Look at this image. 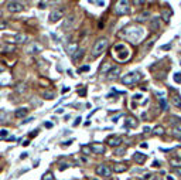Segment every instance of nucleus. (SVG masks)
Returning <instances> with one entry per match:
<instances>
[{"mask_svg": "<svg viewBox=\"0 0 181 180\" xmlns=\"http://www.w3.org/2000/svg\"><path fill=\"white\" fill-rule=\"evenodd\" d=\"M125 35H126L132 43H140V41L144 38L146 31H144V29H140V27L132 26V27H129L127 30H125Z\"/></svg>", "mask_w": 181, "mask_h": 180, "instance_id": "1", "label": "nucleus"}, {"mask_svg": "<svg viewBox=\"0 0 181 180\" xmlns=\"http://www.w3.org/2000/svg\"><path fill=\"white\" fill-rule=\"evenodd\" d=\"M108 44H109L108 37H100V38H98V40L95 41L94 47H92L91 55H92L94 58H96V57H99V55H102V54L105 52V50L108 48Z\"/></svg>", "mask_w": 181, "mask_h": 180, "instance_id": "2", "label": "nucleus"}, {"mask_svg": "<svg viewBox=\"0 0 181 180\" xmlns=\"http://www.w3.org/2000/svg\"><path fill=\"white\" fill-rule=\"evenodd\" d=\"M115 51H116V57L119 61H126L129 57H130V50L127 48L123 43H119L115 46Z\"/></svg>", "mask_w": 181, "mask_h": 180, "instance_id": "3", "label": "nucleus"}, {"mask_svg": "<svg viewBox=\"0 0 181 180\" xmlns=\"http://www.w3.org/2000/svg\"><path fill=\"white\" fill-rule=\"evenodd\" d=\"M140 78H142V75H140L137 71H133V72H129V74L123 75V77L120 78V81H122V84H125V85H133V84H136V82L139 81Z\"/></svg>", "mask_w": 181, "mask_h": 180, "instance_id": "4", "label": "nucleus"}, {"mask_svg": "<svg viewBox=\"0 0 181 180\" xmlns=\"http://www.w3.org/2000/svg\"><path fill=\"white\" fill-rule=\"evenodd\" d=\"M116 12H117V14H120V16H123V14H129V13H130L129 1H126V0L119 1V3L116 4Z\"/></svg>", "mask_w": 181, "mask_h": 180, "instance_id": "5", "label": "nucleus"}, {"mask_svg": "<svg viewBox=\"0 0 181 180\" xmlns=\"http://www.w3.org/2000/svg\"><path fill=\"white\" fill-rule=\"evenodd\" d=\"M7 10L10 12V13H20V12H23V4L20 3V1H7Z\"/></svg>", "mask_w": 181, "mask_h": 180, "instance_id": "6", "label": "nucleus"}, {"mask_svg": "<svg viewBox=\"0 0 181 180\" xmlns=\"http://www.w3.org/2000/svg\"><path fill=\"white\" fill-rule=\"evenodd\" d=\"M96 175L103 176V177H110V175H112V169H110L108 164H99L98 167H96Z\"/></svg>", "mask_w": 181, "mask_h": 180, "instance_id": "7", "label": "nucleus"}, {"mask_svg": "<svg viewBox=\"0 0 181 180\" xmlns=\"http://www.w3.org/2000/svg\"><path fill=\"white\" fill-rule=\"evenodd\" d=\"M75 20H77L75 16H68L65 20H64V23H62V30H64V31H68L69 29H72L74 24H75Z\"/></svg>", "mask_w": 181, "mask_h": 180, "instance_id": "8", "label": "nucleus"}, {"mask_svg": "<svg viewBox=\"0 0 181 180\" xmlns=\"http://www.w3.org/2000/svg\"><path fill=\"white\" fill-rule=\"evenodd\" d=\"M106 143L110 145V146H119L122 143V138L119 135H110L106 138Z\"/></svg>", "mask_w": 181, "mask_h": 180, "instance_id": "9", "label": "nucleus"}, {"mask_svg": "<svg viewBox=\"0 0 181 180\" xmlns=\"http://www.w3.org/2000/svg\"><path fill=\"white\" fill-rule=\"evenodd\" d=\"M60 18H62V10H52L48 16L49 23H57Z\"/></svg>", "mask_w": 181, "mask_h": 180, "instance_id": "10", "label": "nucleus"}, {"mask_svg": "<svg viewBox=\"0 0 181 180\" xmlns=\"http://www.w3.org/2000/svg\"><path fill=\"white\" fill-rule=\"evenodd\" d=\"M91 152H94V153H96V155H103L105 153V146L103 145H100V143H92L91 145Z\"/></svg>", "mask_w": 181, "mask_h": 180, "instance_id": "11", "label": "nucleus"}, {"mask_svg": "<svg viewBox=\"0 0 181 180\" xmlns=\"http://www.w3.org/2000/svg\"><path fill=\"white\" fill-rule=\"evenodd\" d=\"M41 46L40 44H37V43H30V46L27 47V54H37V52H40L41 51Z\"/></svg>", "mask_w": 181, "mask_h": 180, "instance_id": "12", "label": "nucleus"}, {"mask_svg": "<svg viewBox=\"0 0 181 180\" xmlns=\"http://www.w3.org/2000/svg\"><path fill=\"white\" fill-rule=\"evenodd\" d=\"M133 159H134V162L136 163H139V164H143L144 162H146V155L144 153H140V152H136L134 155H133Z\"/></svg>", "mask_w": 181, "mask_h": 180, "instance_id": "13", "label": "nucleus"}, {"mask_svg": "<svg viewBox=\"0 0 181 180\" xmlns=\"http://www.w3.org/2000/svg\"><path fill=\"white\" fill-rule=\"evenodd\" d=\"M10 80H12V77H10V74H4V72H1L0 74V87H6L9 82H10Z\"/></svg>", "mask_w": 181, "mask_h": 180, "instance_id": "14", "label": "nucleus"}, {"mask_svg": "<svg viewBox=\"0 0 181 180\" xmlns=\"http://www.w3.org/2000/svg\"><path fill=\"white\" fill-rule=\"evenodd\" d=\"M119 74H120V67H113V68L108 72V77H109V80H115Z\"/></svg>", "mask_w": 181, "mask_h": 180, "instance_id": "15", "label": "nucleus"}, {"mask_svg": "<svg viewBox=\"0 0 181 180\" xmlns=\"http://www.w3.org/2000/svg\"><path fill=\"white\" fill-rule=\"evenodd\" d=\"M148 18H151V13L150 12H143V13H140L139 16H137V23H142V21H146Z\"/></svg>", "mask_w": 181, "mask_h": 180, "instance_id": "16", "label": "nucleus"}, {"mask_svg": "<svg viewBox=\"0 0 181 180\" xmlns=\"http://www.w3.org/2000/svg\"><path fill=\"white\" fill-rule=\"evenodd\" d=\"M14 50H16V47L12 46V44H3V46L0 47V52L6 54V52H13Z\"/></svg>", "mask_w": 181, "mask_h": 180, "instance_id": "17", "label": "nucleus"}, {"mask_svg": "<svg viewBox=\"0 0 181 180\" xmlns=\"http://www.w3.org/2000/svg\"><path fill=\"white\" fill-rule=\"evenodd\" d=\"M171 14H173V12H171V9H168V7H164V9L161 10V17H163L164 21H168Z\"/></svg>", "mask_w": 181, "mask_h": 180, "instance_id": "18", "label": "nucleus"}, {"mask_svg": "<svg viewBox=\"0 0 181 180\" xmlns=\"http://www.w3.org/2000/svg\"><path fill=\"white\" fill-rule=\"evenodd\" d=\"M77 50H78V44L77 43H71V44L66 46V52L71 54V55H74L77 52Z\"/></svg>", "mask_w": 181, "mask_h": 180, "instance_id": "19", "label": "nucleus"}, {"mask_svg": "<svg viewBox=\"0 0 181 180\" xmlns=\"http://www.w3.org/2000/svg\"><path fill=\"white\" fill-rule=\"evenodd\" d=\"M83 54H85V50L78 48V50H77V52H75V54L72 55V60H74L75 63H78V61H79V60H81V58L83 57Z\"/></svg>", "mask_w": 181, "mask_h": 180, "instance_id": "20", "label": "nucleus"}, {"mask_svg": "<svg viewBox=\"0 0 181 180\" xmlns=\"http://www.w3.org/2000/svg\"><path fill=\"white\" fill-rule=\"evenodd\" d=\"M151 30H153V31L160 30V18H159V17H154V18H153V21H151Z\"/></svg>", "mask_w": 181, "mask_h": 180, "instance_id": "21", "label": "nucleus"}, {"mask_svg": "<svg viewBox=\"0 0 181 180\" xmlns=\"http://www.w3.org/2000/svg\"><path fill=\"white\" fill-rule=\"evenodd\" d=\"M127 170V166L126 164H115L113 166V172L116 173H123V172H126Z\"/></svg>", "mask_w": 181, "mask_h": 180, "instance_id": "22", "label": "nucleus"}, {"mask_svg": "<svg viewBox=\"0 0 181 180\" xmlns=\"http://www.w3.org/2000/svg\"><path fill=\"white\" fill-rule=\"evenodd\" d=\"M14 40H16V43H26L27 40H28V37H27V34H16V37H14Z\"/></svg>", "mask_w": 181, "mask_h": 180, "instance_id": "23", "label": "nucleus"}, {"mask_svg": "<svg viewBox=\"0 0 181 180\" xmlns=\"http://www.w3.org/2000/svg\"><path fill=\"white\" fill-rule=\"evenodd\" d=\"M28 111H30L28 108H20V109H17L16 111V116L17 118H24L26 115L28 114Z\"/></svg>", "mask_w": 181, "mask_h": 180, "instance_id": "24", "label": "nucleus"}, {"mask_svg": "<svg viewBox=\"0 0 181 180\" xmlns=\"http://www.w3.org/2000/svg\"><path fill=\"white\" fill-rule=\"evenodd\" d=\"M113 67L110 65V63H103L102 64V67H100V72L102 74H105V72H108V71H110Z\"/></svg>", "mask_w": 181, "mask_h": 180, "instance_id": "25", "label": "nucleus"}, {"mask_svg": "<svg viewBox=\"0 0 181 180\" xmlns=\"http://www.w3.org/2000/svg\"><path fill=\"white\" fill-rule=\"evenodd\" d=\"M43 97L45 99H54L55 98V92H54V91H45V92L43 94Z\"/></svg>", "mask_w": 181, "mask_h": 180, "instance_id": "26", "label": "nucleus"}, {"mask_svg": "<svg viewBox=\"0 0 181 180\" xmlns=\"http://www.w3.org/2000/svg\"><path fill=\"white\" fill-rule=\"evenodd\" d=\"M127 126H132V128H136L137 126V122H134V118H127Z\"/></svg>", "mask_w": 181, "mask_h": 180, "instance_id": "27", "label": "nucleus"}, {"mask_svg": "<svg viewBox=\"0 0 181 180\" xmlns=\"http://www.w3.org/2000/svg\"><path fill=\"white\" fill-rule=\"evenodd\" d=\"M173 102H174V105H176V106H178V108H180V106H181V97H180V95H176V97L173 98Z\"/></svg>", "mask_w": 181, "mask_h": 180, "instance_id": "28", "label": "nucleus"}, {"mask_svg": "<svg viewBox=\"0 0 181 180\" xmlns=\"http://www.w3.org/2000/svg\"><path fill=\"white\" fill-rule=\"evenodd\" d=\"M125 153H126V149H125V147H120V149H116L115 150L116 156H123Z\"/></svg>", "mask_w": 181, "mask_h": 180, "instance_id": "29", "label": "nucleus"}, {"mask_svg": "<svg viewBox=\"0 0 181 180\" xmlns=\"http://www.w3.org/2000/svg\"><path fill=\"white\" fill-rule=\"evenodd\" d=\"M173 135L176 136V139H178V140H181V129H178V128H176V129H174V132H173Z\"/></svg>", "mask_w": 181, "mask_h": 180, "instance_id": "30", "label": "nucleus"}, {"mask_svg": "<svg viewBox=\"0 0 181 180\" xmlns=\"http://www.w3.org/2000/svg\"><path fill=\"white\" fill-rule=\"evenodd\" d=\"M157 40V37H154V38H151V40H148V43L146 44V51H148V50L151 48V46L154 44V41Z\"/></svg>", "mask_w": 181, "mask_h": 180, "instance_id": "31", "label": "nucleus"}, {"mask_svg": "<svg viewBox=\"0 0 181 180\" xmlns=\"http://www.w3.org/2000/svg\"><path fill=\"white\" fill-rule=\"evenodd\" d=\"M163 132H164V129H163V126H160V125L154 128V133H156V135H163Z\"/></svg>", "mask_w": 181, "mask_h": 180, "instance_id": "32", "label": "nucleus"}, {"mask_svg": "<svg viewBox=\"0 0 181 180\" xmlns=\"http://www.w3.org/2000/svg\"><path fill=\"white\" fill-rule=\"evenodd\" d=\"M174 81L177 82V84H180L181 82V72H176V74H174Z\"/></svg>", "mask_w": 181, "mask_h": 180, "instance_id": "33", "label": "nucleus"}, {"mask_svg": "<svg viewBox=\"0 0 181 180\" xmlns=\"http://www.w3.org/2000/svg\"><path fill=\"white\" fill-rule=\"evenodd\" d=\"M7 136H9V131H7V129H1V131H0V138H1V139H3V138H7Z\"/></svg>", "mask_w": 181, "mask_h": 180, "instance_id": "34", "label": "nucleus"}, {"mask_svg": "<svg viewBox=\"0 0 181 180\" xmlns=\"http://www.w3.org/2000/svg\"><path fill=\"white\" fill-rule=\"evenodd\" d=\"M160 106H161V109H167V101H165V99H160Z\"/></svg>", "mask_w": 181, "mask_h": 180, "instance_id": "35", "label": "nucleus"}, {"mask_svg": "<svg viewBox=\"0 0 181 180\" xmlns=\"http://www.w3.org/2000/svg\"><path fill=\"white\" fill-rule=\"evenodd\" d=\"M16 91H18V92H24V91H26V84H20L18 88H16Z\"/></svg>", "mask_w": 181, "mask_h": 180, "instance_id": "36", "label": "nucleus"}, {"mask_svg": "<svg viewBox=\"0 0 181 180\" xmlns=\"http://www.w3.org/2000/svg\"><path fill=\"white\" fill-rule=\"evenodd\" d=\"M52 179H54L52 173H45V175H44V177H43V180H52Z\"/></svg>", "mask_w": 181, "mask_h": 180, "instance_id": "37", "label": "nucleus"}, {"mask_svg": "<svg viewBox=\"0 0 181 180\" xmlns=\"http://www.w3.org/2000/svg\"><path fill=\"white\" fill-rule=\"evenodd\" d=\"M86 71H89V65H83L79 68V72H86Z\"/></svg>", "mask_w": 181, "mask_h": 180, "instance_id": "38", "label": "nucleus"}, {"mask_svg": "<svg viewBox=\"0 0 181 180\" xmlns=\"http://www.w3.org/2000/svg\"><path fill=\"white\" fill-rule=\"evenodd\" d=\"M38 7H40V9H45V7H47V3H45V1H40V3H38Z\"/></svg>", "mask_w": 181, "mask_h": 180, "instance_id": "39", "label": "nucleus"}, {"mask_svg": "<svg viewBox=\"0 0 181 180\" xmlns=\"http://www.w3.org/2000/svg\"><path fill=\"white\" fill-rule=\"evenodd\" d=\"M7 27V23L6 21H0V30H4Z\"/></svg>", "mask_w": 181, "mask_h": 180, "instance_id": "40", "label": "nucleus"}, {"mask_svg": "<svg viewBox=\"0 0 181 180\" xmlns=\"http://www.w3.org/2000/svg\"><path fill=\"white\" fill-rule=\"evenodd\" d=\"M82 150L85 153H91V146H82Z\"/></svg>", "mask_w": 181, "mask_h": 180, "instance_id": "41", "label": "nucleus"}, {"mask_svg": "<svg viewBox=\"0 0 181 180\" xmlns=\"http://www.w3.org/2000/svg\"><path fill=\"white\" fill-rule=\"evenodd\" d=\"M181 162L180 160H176V159H171V164H173V166H176V167H177V164H180Z\"/></svg>", "mask_w": 181, "mask_h": 180, "instance_id": "42", "label": "nucleus"}, {"mask_svg": "<svg viewBox=\"0 0 181 180\" xmlns=\"http://www.w3.org/2000/svg\"><path fill=\"white\" fill-rule=\"evenodd\" d=\"M81 121H82L81 118H77V119H75V122H74V126H78V125L81 123Z\"/></svg>", "mask_w": 181, "mask_h": 180, "instance_id": "43", "label": "nucleus"}, {"mask_svg": "<svg viewBox=\"0 0 181 180\" xmlns=\"http://www.w3.org/2000/svg\"><path fill=\"white\" fill-rule=\"evenodd\" d=\"M79 95H81V97L86 95V89H81V91H79Z\"/></svg>", "mask_w": 181, "mask_h": 180, "instance_id": "44", "label": "nucleus"}, {"mask_svg": "<svg viewBox=\"0 0 181 180\" xmlns=\"http://www.w3.org/2000/svg\"><path fill=\"white\" fill-rule=\"evenodd\" d=\"M44 126H45V128H52V123H49V122H45V123H44Z\"/></svg>", "mask_w": 181, "mask_h": 180, "instance_id": "45", "label": "nucleus"}, {"mask_svg": "<svg viewBox=\"0 0 181 180\" xmlns=\"http://www.w3.org/2000/svg\"><path fill=\"white\" fill-rule=\"evenodd\" d=\"M133 98H134V99H136V101H137V99L143 98V97H142V95H140V94H137V95H134V97H133Z\"/></svg>", "mask_w": 181, "mask_h": 180, "instance_id": "46", "label": "nucleus"}, {"mask_svg": "<svg viewBox=\"0 0 181 180\" xmlns=\"http://www.w3.org/2000/svg\"><path fill=\"white\" fill-rule=\"evenodd\" d=\"M66 166H68V164H66V163L61 164V166H60V169H61V170H64V169H66Z\"/></svg>", "mask_w": 181, "mask_h": 180, "instance_id": "47", "label": "nucleus"}, {"mask_svg": "<svg viewBox=\"0 0 181 180\" xmlns=\"http://www.w3.org/2000/svg\"><path fill=\"white\" fill-rule=\"evenodd\" d=\"M140 146L143 147V149H146V147H148V145H147V143H144V142H143V143H140Z\"/></svg>", "mask_w": 181, "mask_h": 180, "instance_id": "48", "label": "nucleus"}, {"mask_svg": "<svg viewBox=\"0 0 181 180\" xmlns=\"http://www.w3.org/2000/svg\"><path fill=\"white\" fill-rule=\"evenodd\" d=\"M161 50H170V44H167V46H163Z\"/></svg>", "mask_w": 181, "mask_h": 180, "instance_id": "49", "label": "nucleus"}, {"mask_svg": "<svg viewBox=\"0 0 181 180\" xmlns=\"http://www.w3.org/2000/svg\"><path fill=\"white\" fill-rule=\"evenodd\" d=\"M159 162H157V160H156V162H153V164H151V166H154V167H159Z\"/></svg>", "mask_w": 181, "mask_h": 180, "instance_id": "50", "label": "nucleus"}, {"mask_svg": "<svg viewBox=\"0 0 181 180\" xmlns=\"http://www.w3.org/2000/svg\"><path fill=\"white\" fill-rule=\"evenodd\" d=\"M68 91H69V88H68V87H65V88L62 89V94H65V92H68Z\"/></svg>", "mask_w": 181, "mask_h": 180, "instance_id": "51", "label": "nucleus"}, {"mask_svg": "<svg viewBox=\"0 0 181 180\" xmlns=\"http://www.w3.org/2000/svg\"><path fill=\"white\" fill-rule=\"evenodd\" d=\"M28 143H30V140H24V143H23V146H28Z\"/></svg>", "mask_w": 181, "mask_h": 180, "instance_id": "52", "label": "nucleus"}, {"mask_svg": "<svg viewBox=\"0 0 181 180\" xmlns=\"http://www.w3.org/2000/svg\"><path fill=\"white\" fill-rule=\"evenodd\" d=\"M133 3H134V4H137V6H139V4H143V1H139V0H137V1H133Z\"/></svg>", "mask_w": 181, "mask_h": 180, "instance_id": "53", "label": "nucleus"}, {"mask_svg": "<svg viewBox=\"0 0 181 180\" xmlns=\"http://www.w3.org/2000/svg\"><path fill=\"white\" fill-rule=\"evenodd\" d=\"M3 70H4V67H3V65H0V74L3 72Z\"/></svg>", "mask_w": 181, "mask_h": 180, "instance_id": "54", "label": "nucleus"}, {"mask_svg": "<svg viewBox=\"0 0 181 180\" xmlns=\"http://www.w3.org/2000/svg\"><path fill=\"white\" fill-rule=\"evenodd\" d=\"M176 172H177V173H178V175H181V169H177V170H176Z\"/></svg>", "mask_w": 181, "mask_h": 180, "instance_id": "55", "label": "nucleus"}]
</instances>
